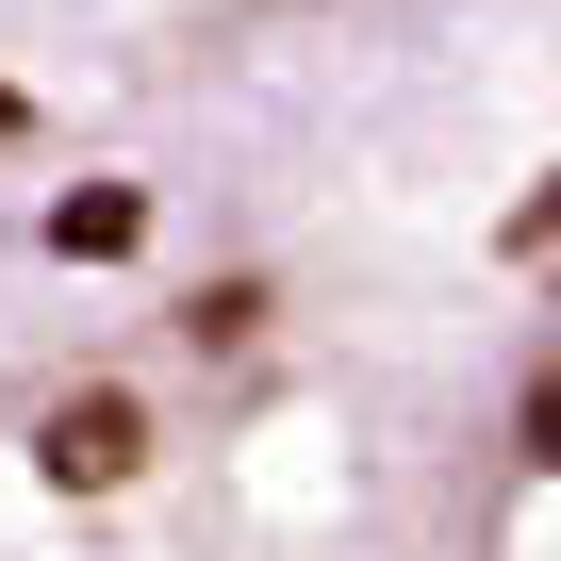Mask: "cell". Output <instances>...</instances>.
I'll return each mask as SVG.
<instances>
[{"label": "cell", "mask_w": 561, "mask_h": 561, "mask_svg": "<svg viewBox=\"0 0 561 561\" xmlns=\"http://www.w3.org/2000/svg\"><path fill=\"white\" fill-rule=\"evenodd\" d=\"M133 231H149V198H133V182H83V198H50V248H67V264H116Z\"/></svg>", "instance_id": "cell-1"}, {"label": "cell", "mask_w": 561, "mask_h": 561, "mask_svg": "<svg viewBox=\"0 0 561 561\" xmlns=\"http://www.w3.org/2000/svg\"><path fill=\"white\" fill-rule=\"evenodd\" d=\"M50 462H67V479H116V462H133V397H67V413H50Z\"/></svg>", "instance_id": "cell-2"}, {"label": "cell", "mask_w": 561, "mask_h": 561, "mask_svg": "<svg viewBox=\"0 0 561 561\" xmlns=\"http://www.w3.org/2000/svg\"><path fill=\"white\" fill-rule=\"evenodd\" d=\"M545 446H561V380H545Z\"/></svg>", "instance_id": "cell-3"}]
</instances>
